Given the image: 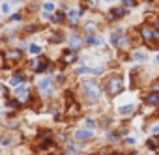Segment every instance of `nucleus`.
<instances>
[{"instance_id":"21","label":"nucleus","mask_w":159,"mask_h":155,"mask_svg":"<svg viewBox=\"0 0 159 155\" xmlns=\"http://www.w3.org/2000/svg\"><path fill=\"white\" fill-rule=\"evenodd\" d=\"M133 58H135V60H139V62H146V54H144V52H139V51L133 54Z\"/></svg>"},{"instance_id":"22","label":"nucleus","mask_w":159,"mask_h":155,"mask_svg":"<svg viewBox=\"0 0 159 155\" xmlns=\"http://www.w3.org/2000/svg\"><path fill=\"white\" fill-rule=\"evenodd\" d=\"M75 71H77L79 75H84V73H90V67H88V65H81V67H77Z\"/></svg>"},{"instance_id":"28","label":"nucleus","mask_w":159,"mask_h":155,"mask_svg":"<svg viewBox=\"0 0 159 155\" xmlns=\"http://www.w3.org/2000/svg\"><path fill=\"white\" fill-rule=\"evenodd\" d=\"M153 92H155V94H159V79L153 82Z\"/></svg>"},{"instance_id":"35","label":"nucleus","mask_w":159,"mask_h":155,"mask_svg":"<svg viewBox=\"0 0 159 155\" xmlns=\"http://www.w3.org/2000/svg\"><path fill=\"white\" fill-rule=\"evenodd\" d=\"M155 142H157V148H159V136H157V138H155Z\"/></svg>"},{"instance_id":"8","label":"nucleus","mask_w":159,"mask_h":155,"mask_svg":"<svg viewBox=\"0 0 159 155\" xmlns=\"http://www.w3.org/2000/svg\"><path fill=\"white\" fill-rule=\"evenodd\" d=\"M15 94H17L21 99H23V97H25V99H28V86H26L25 82H23V84H19V86L15 88Z\"/></svg>"},{"instance_id":"5","label":"nucleus","mask_w":159,"mask_h":155,"mask_svg":"<svg viewBox=\"0 0 159 155\" xmlns=\"http://www.w3.org/2000/svg\"><path fill=\"white\" fill-rule=\"evenodd\" d=\"M75 138H77V140H90V138H94V131H90V129H81V131L75 133Z\"/></svg>"},{"instance_id":"17","label":"nucleus","mask_w":159,"mask_h":155,"mask_svg":"<svg viewBox=\"0 0 159 155\" xmlns=\"http://www.w3.org/2000/svg\"><path fill=\"white\" fill-rule=\"evenodd\" d=\"M88 43H90V45H103V39H101L99 36H98V38H96V36H88Z\"/></svg>"},{"instance_id":"27","label":"nucleus","mask_w":159,"mask_h":155,"mask_svg":"<svg viewBox=\"0 0 159 155\" xmlns=\"http://www.w3.org/2000/svg\"><path fill=\"white\" fill-rule=\"evenodd\" d=\"M8 107H11V108H17V107H19V103H17V101H11V99H10V101H8Z\"/></svg>"},{"instance_id":"36","label":"nucleus","mask_w":159,"mask_h":155,"mask_svg":"<svg viewBox=\"0 0 159 155\" xmlns=\"http://www.w3.org/2000/svg\"><path fill=\"white\" fill-rule=\"evenodd\" d=\"M129 155H139V153H135V151H133V153H129Z\"/></svg>"},{"instance_id":"20","label":"nucleus","mask_w":159,"mask_h":155,"mask_svg":"<svg viewBox=\"0 0 159 155\" xmlns=\"http://www.w3.org/2000/svg\"><path fill=\"white\" fill-rule=\"evenodd\" d=\"M43 10H45V15H49L51 11H54V6H52V2H45V4H43Z\"/></svg>"},{"instance_id":"15","label":"nucleus","mask_w":159,"mask_h":155,"mask_svg":"<svg viewBox=\"0 0 159 155\" xmlns=\"http://www.w3.org/2000/svg\"><path fill=\"white\" fill-rule=\"evenodd\" d=\"M23 82H25V75H15L13 79H11V82H10V84H11V86H15V84H23Z\"/></svg>"},{"instance_id":"23","label":"nucleus","mask_w":159,"mask_h":155,"mask_svg":"<svg viewBox=\"0 0 159 155\" xmlns=\"http://www.w3.org/2000/svg\"><path fill=\"white\" fill-rule=\"evenodd\" d=\"M51 41H52V43H60V41H62V34H52V36H51Z\"/></svg>"},{"instance_id":"2","label":"nucleus","mask_w":159,"mask_h":155,"mask_svg":"<svg viewBox=\"0 0 159 155\" xmlns=\"http://www.w3.org/2000/svg\"><path fill=\"white\" fill-rule=\"evenodd\" d=\"M105 90H107V94L109 95H118L120 92H124V77L122 75H112V77H109L107 79V82H105Z\"/></svg>"},{"instance_id":"1","label":"nucleus","mask_w":159,"mask_h":155,"mask_svg":"<svg viewBox=\"0 0 159 155\" xmlns=\"http://www.w3.org/2000/svg\"><path fill=\"white\" fill-rule=\"evenodd\" d=\"M81 94H83V99L90 105L99 101V97H101V90L96 82H83L81 84Z\"/></svg>"},{"instance_id":"12","label":"nucleus","mask_w":159,"mask_h":155,"mask_svg":"<svg viewBox=\"0 0 159 155\" xmlns=\"http://www.w3.org/2000/svg\"><path fill=\"white\" fill-rule=\"evenodd\" d=\"M81 45H83V43H81V38H79V36H71V38H69V47H71V51H77Z\"/></svg>"},{"instance_id":"34","label":"nucleus","mask_w":159,"mask_h":155,"mask_svg":"<svg viewBox=\"0 0 159 155\" xmlns=\"http://www.w3.org/2000/svg\"><path fill=\"white\" fill-rule=\"evenodd\" d=\"M101 155H112V153H109V151H103V153H101Z\"/></svg>"},{"instance_id":"11","label":"nucleus","mask_w":159,"mask_h":155,"mask_svg":"<svg viewBox=\"0 0 159 155\" xmlns=\"http://www.w3.org/2000/svg\"><path fill=\"white\" fill-rule=\"evenodd\" d=\"M122 34H124V30H122V28H118V30H114V32H112V34H111V43H112V45H116V47H118V41H120V39H122V38H120V36H122Z\"/></svg>"},{"instance_id":"25","label":"nucleus","mask_w":159,"mask_h":155,"mask_svg":"<svg viewBox=\"0 0 159 155\" xmlns=\"http://www.w3.org/2000/svg\"><path fill=\"white\" fill-rule=\"evenodd\" d=\"M127 45H129V39H127V38H122V39L118 41V47H127Z\"/></svg>"},{"instance_id":"3","label":"nucleus","mask_w":159,"mask_h":155,"mask_svg":"<svg viewBox=\"0 0 159 155\" xmlns=\"http://www.w3.org/2000/svg\"><path fill=\"white\" fill-rule=\"evenodd\" d=\"M38 90H39L45 97H49V95L52 94V79H51V77H45V79H41V81L38 82Z\"/></svg>"},{"instance_id":"26","label":"nucleus","mask_w":159,"mask_h":155,"mask_svg":"<svg viewBox=\"0 0 159 155\" xmlns=\"http://www.w3.org/2000/svg\"><path fill=\"white\" fill-rule=\"evenodd\" d=\"M30 52L38 54V52H41V47H39V45H30Z\"/></svg>"},{"instance_id":"6","label":"nucleus","mask_w":159,"mask_h":155,"mask_svg":"<svg viewBox=\"0 0 159 155\" xmlns=\"http://www.w3.org/2000/svg\"><path fill=\"white\" fill-rule=\"evenodd\" d=\"M81 15H83L81 10H69V11H67L69 24H71V26H77V21H79V17H81Z\"/></svg>"},{"instance_id":"33","label":"nucleus","mask_w":159,"mask_h":155,"mask_svg":"<svg viewBox=\"0 0 159 155\" xmlns=\"http://www.w3.org/2000/svg\"><path fill=\"white\" fill-rule=\"evenodd\" d=\"M19 19H21V15H19V13H15V15L11 17V21H19Z\"/></svg>"},{"instance_id":"14","label":"nucleus","mask_w":159,"mask_h":155,"mask_svg":"<svg viewBox=\"0 0 159 155\" xmlns=\"http://www.w3.org/2000/svg\"><path fill=\"white\" fill-rule=\"evenodd\" d=\"M62 60H64V64H71V62H75V60H77V56H75V52H73V51H66Z\"/></svg>"},{"instance_id":"13","label":"nucleus","mask_w":159,"mask_h":155,"mask_svg":"<svg viewBox=\"0 0 159 155\" xmlns=\"http://www.w3.org/2000/svg\"><path fill=\"white\" fill-rule=\"evenodd\" d=\"M64 146H66V151H67L69 155H79V151H81L79 148H75V144H73V142H66Z\"/></svg>"},{"instance_id":"30","label":"nucleus","mask_w":159,"mask_h":155,"mask_svg":"<svg viewBox=\"0 0 159 155\" xmlns=\"http://www.w3.org/2000/svg\"><path fill=\"white\" fill-rule=\"evenodd\" d=\"M36 30H38V28H36V24H30V26L26 28V32H36Z\"/></svg>"},{"instance_id":"31","label":"nucleus","mask_w":159,"mask_h":155,"mask_svg":"<svg viewBox=\"0 0 159 155\" xmlns=\"http://www.w3.org/2000/svg\"><path fill=\"white\" fill-rule=\"evenodd\" d=\"M86 125L92 129V127H94V120H90V118H88V120H86Z\"/></svg>"},{"instance_id":"10","label":"nucleus","mask_w":159,"mask_h":155,"mask_svg":"<svg viewBox=\"0 0 159 155\" xmlns=\"http://www.w3.org/2000/svg\"><path fill=\"white\" fill-rule=\"evenodd\" d=\"M146 103L148 105H152V107H159V94H150V95H146Z\"/></svg>"},{"instance_id":"32","label":"nucleus","mask_w":159,"mask_h":155,"mask_svg":"<svg viewBox=\"0 0 159 155\" xmlns=\"http://www.w3.org/2000/svg\"><path fill=\"white\" fill-rule=\"evenodd\" d=\"M2 11H4V13H8V11H10V6H8V4H4V6H2Z\"/></svg>"},{"instance_id":"24","label":"nucleus","mask_w":159,"mask_h":155,"mask_svg":"<svg viewBox=\"0 0 159 155\" xmlns=\"http://www.w3.org/2000/svg\"><path fill=\"white\" fill-rule=\"evenodd\" d=\"M122 2H124V6H127V8H135V6H137L135 0H122Z\"/></svg>"},{"instance_id":"19","label":"nucleus","mask_w":159,"mask_h":155,"mask_svg":"<svg viewBox=\"0 0 159 155\" xmlns=\"http://www.w3.org/2000/svg\"><path fill=\"white\" fill-rule=\"evenodd\" d=\"M84 32L92 36V34L96 32V24H94V23H86V26H84Z\"/></svg>"},{"instance_id":"7","label":"nucleus","mask_w":159,"mask_h":155,"mask_svg":"<svg viewBox=\"0 0 159 155\" xmlns=\"http://www.w3.org/2000/svg\"><path fill=\"white\" fill-rule=\"evenodd\" d=\"M127 15V10L125 8H114V10H111V13H109V17L114 21V19H122V17H125Z\"/></svg>"},{"instance_id":"29","label":"nucleus","mask_w":159,"mask_h":155,"mask_svg":"<svg viewBox=\"0 0 159 155\" xmlns=\"http://www.w3.org/2000/svg\"><path fill=\"white\" fill-rule=\"evenodd\" d=\"M118 138V133H109V140H116Z\"/></svg>"},{"instance_id":"9","label":"nucleus","mask_w":159,"mask_h":155,"mask_svg":"<svg viewBox=\"0 0 159 155\" xmlns=\"http://www.w3.org/2000/svg\"><path fill=\"white\" fill-rule=\"evenodd\" d=\"M21 56H23V52H21V51H17V49H15V51H8V52H6V58H8V60H11V62L21 60Z\"/></svg>"},{"instance_id":"37","label":"nucleus","mask_w":159,"mask_h":155,"mask_svg":"<svg viewBox=\"0 0 159 155\" xmlns=\"http://www.w3.org/2000/svg\"><path fill=\"white\" fill-rule=\"evenodd\" d=\"M157 60H159V56H157Z\"/></svg>"},{"instance_id":"16","label":"nucleus","mask_w":159,"mask_h":155,"mask_svg":"<svg viewBox=\"0 0 159 155\" xmlns=\"http://www.w3.org/2000/svg\"><path fill=\"white\" fill-rule=\"evenodd\" d=\"M51 19H52V23H62V21L66 19V13H64V11H58V13H54Z\"/></svg>"},{"instance_id":"18","label":"nucleus","mask_w":159,"mask_h":155,"mask_svg":"<svg viewBox=\"0 0 159 155\" xmlns=\"http://www.w3.org/2000/svg\"><path fill=\"white\" fill-rule=\"evenodd\" d=\"M133 108H135L133 105H127V107H122V108H120L118 112H120L122 116H125V114H131V112H133Z\"/></svg>"},{"instance_id":"4","label":"nucleus","mask_w":159,"mask_h":155,"mask_svg":"<svg viewBox=\"0 0 159 155\" xmlns=\"http://www.w3.org/2000/svg\"><path fill=\"white\" fill-rule=\"evenodd\" d=\"M47 67H49V60H45V58H39V60L34 62V71L36 73H45Z\"/></svg>"}]
</instances>
